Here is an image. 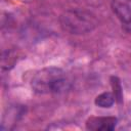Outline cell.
Returning a JSON list of instances; mask_svg holds the SVG:
<instances>
[{"label":"cell","mask_w":131,"mask_h":131,"mask_svg":"<svg viewBox=\"0 0 131 131\" xmlns=\"http://www.w3.org/2000/svg\"><path fill=\"white\" fill-rule=\"evenodd\" d=\"M32 88L40 94L56 93L64 90L68 86L66 73L59 68H44L38 71L32 79Z\"/></svg>","instance_id":"cell-1"},{"label":"cell","mask_w":131,"mask_h":131,"mask_svg":"<svg viewBox=\"0 0 131 131\" xmlns=\"http://www.w3.org/2000/svg\"><path fill=\"white\" fill-rule=\"evenodd\" d=\"M61 28L71 34H85L95 29L96 17L84 10H68L59 17Z\"/></svg>","instance_id":"cell-2"},{"label":"cell","mask_w":131,"mask_h":131,"mask_svg":"<svg viewBox=\"0 0 131 131\" xmlns=\"http://www.w3.org/2000/svg\"><path fill=\"white\" fill-rule=\"evenodd\" d=\"M115 117H90L86 121V129L91 131H112L117 125Z\"/></svg>","instance_id":"cell-3"},{"label":"cell","mask_w":131,"mask_h":131,"mask_svg":"<svg viewBox=\"0 0 131 131\" xmlns=\"http://www.w3.org/2000/svg\"><path fill=\"white\" fill-rule=\"evenodd\" d=\"M112 9L124 24H131V0H113Z\"/></svg>","instance_id":"cell-4"},{"label":"cell","mask_w":131,"mask_h":131,"mask_svg":"<svg viewBox=\"0 0 131 131\" xmlns=\"http://www.w3.org/2000/svg\"><path fill=\"white\" fill-rule=\"evenodd\" d=\"M94 102L99 107L107 108V107L113 106V104L115 103V97H114V94L111 92H103L96 96Z\"/></svg>","instance_id":"cell-5"},{"label":"cell","mask_w":131,"mask_h":131,"mask_svg":"<svg viewBox=\"0 0 131 131\" xmlns=\"http://www.w3.org/2000/svg\"><path fill=\"white\" fill-rule=\"evenodd\" d=\"M111 85L113 88V94L115 97V101L118 103H122L123 101V90H122V85L118 77L113 76L111 78Z\"/></svg>","instance_id":"cell-6"}]
</instances>
